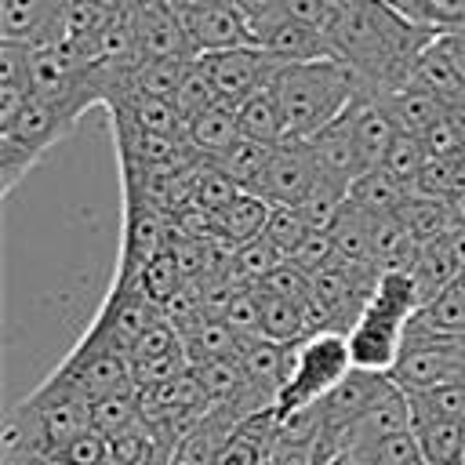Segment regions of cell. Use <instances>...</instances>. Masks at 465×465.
<instances>
[{"mask_svg": "<svg viewBox=\"0 0 465 465\" xmlns=\"http://www.w3.org/2000/svg\"><path fill=\"white\" fill-rule=\"evenodd\" d=\"M182 22H185V36H189L196 58L254 44L251 18L232 0H218V4H207V7L182 11Z\"/></svg>", "mask_w": 465, "mask_h": 465, "instance_id": "7", "label": "cell"}, {"mask_svg": "<svg viewBox=\"0 0 465 465\" xmlns=\"http://www.w3.org/2000/svg\"><path fill=\"white\" fill-rule=\"evenodd\" d=\"M185 283V276H182V269H178V258H174V251L167 247V251H160L156 258H149L145 265H142V272H138V287L145 291V298L153 302V305H167L174 294H178V287Z\"/></svg>", "mask_w": 465, "mask_h": 465, "instance_id": "32", "label": "cell"}, {"mask_svg": "<svg viewBox=\"0 0 465 465\" xmlns=\"http://www.w3.org/2000/svg\"><path fill=\"white\" fill-rule=\"evenodd\" d=\"M443 240H447V247H450L454 262H458V265L465 269V225H454V229H450V232H447Z\"/></svg>", "mask_w": 465, "mask_h": 465, "instance_id": "43", "label": "cell"}, {"mask_svg": "<svg viewBox=\"0 0 465 465\" xmlns=\"http://www.w3.org/2000/svg\"><path fill=\"white\" fill-rule=\"evenodd\" d=\"M218 102H222V94H218L214 76L207 73L203 58H189V62H185V73H182V84H178V91H174V105H178L182 120L189 124V120H196L200 113H207L211 105H218Z\"/></svg>", "mask_w": 465, "mask_h": 465, "instance_id": "27", "label": "cell"}, {"mask_svg": "<svg viewBox=\"0 0 465 465\" xmlns=\"http://www.w3.org/2000/svg\"><path fill=\"white\" fill-rule=\"evenodd\" d=\"M312 145V156H316V171H320V182L338 189L341 196H349V189L371 171L367 156L360 153L356 138H352V127H349V116L341 113L338 120H331L323 131H316L309 138Z\"/></svg>", "mask_w": 465, "mask_h": 465, "instance_id": "8", "label": "cell"}, {"mask_svg": "<svg viewBox=\"0 0 465 465\" xmlns=\"http://www.w3.org/2000/svg\"><path fill=\"white\" fill-rule=\"evenodd\" d=\"M421 458L429 465H465V425L458 421H418L414 425Z\"/></svg>", "mask_w": 465, "mask_h": 465, "instance_id": "25", "label": "cell"}, {"mask_svg": "<svg viewBox=\"0 0 465 465\" xmlns=\"http://www.w3.org/2000/svg\"><path fill=\"white\" fill-rule=\"evenodd\" d=\"M240 360H243V371H247L251 389L262 400L276 403V392H280L283 374H287V345H280L272 338H254V341L243 345Z\"/></svg>", "mask_w": 465, "mask_h": 465, "instance_id": "17", "label": "cell"}, {"mask_svg": "<svg viewBox=\"0 0 465 465\" xmlns=\"http://www.w3.org/2000/svg\"><path fill=\"white\" fill-rule=\"evenodd\" d=\"M403 225L411 229L414 243H436L454 229V214L447 207V200H429V196H407V203L400 207Z\"/></svg>", "mask_w": 465, "mask_h": 465, "instance_id": "24", "label": "cell"}, {"mask_svg": "<svg viewBox=\"0 0 465 465\" xmlns=\"http://www.w3.org/2000/svg\"><path fill=\"white\" fill-rule=\"evenodd\" d=\"M178 11H193V7H207V4H218V0H171Z\"/></svg>", "mask_w": 465, "mask_h": 465, "instance_id": "46", "label": "cell"}, {"mask_svg": "<svg viewBox=\"0 0 465 465\" xmlns=\"http://www.w3.org/2000/svg\"><path fill=\"white\" fill-rule=\"evenodd\" d=\"M338 258V247H334V236H331V229H309L305 232V240L294 247V254H291V262L294 265H302L309 276L312 272H320L323 265H331Z\"/></svg>", "mask_w": 465, "mask_h": 465, "instance_id": "38", "label": "cell"}, {"mask_svg": "<svg viewBox=\"0 0 465 465\" xmlns=\"http://www.w3.org/2000/svg\"><path fill=\"white\" fill-rule=\"evenodd\" d=\"M331 4H338V7H341V4H345V0H331Z\"/></svg>", "mask_w": 465, "mask_h": 465, "instance_id": "50", "label": "cell"}, {"mask_svg": "<svg viewBox=\"0 0 465 465\" xmlns=\"http://www.w3.org/2000/svg\"><path fill=\"white\" fill-rule=\"evenodd\" d=\"M280 262H287L265 236H254V240H247V243H240L236 251H232V262H229V276L236 280V283H243V287H258Z\"/></svg>", "mask_w": 465, "mask_h": 465, "instance_id": "31", "label": "cell"}, {"mask_svg": "<svg viewBox=\"0 0 465 465\" xmlns=\"http://www.w3.org/2000/svg\"><path fill=\"white\" fill-rule=\"evenodd\" d=\"M182 345H185L189 367H200V363H207V360L240 356V352H243L240 334H236L225 320H200L193 331L182 334Z\"/></svg>", "mask_w": 465, "mask_h": 465, "instance_id": "23", "label": "cell"}, {"mask_svg": "<svg viewBox=\"0 0 465 465\" xmlns=\"http://www.w3.org/2000/svg\"><path fill=\"white\" fill-rule=\"evenodd\" d=\"M447 207H450V214H454V225H465V193L450 196V200H447Z\"/></svg>", "mask_w": 465, "mask_h": 465, "instance_id": "45", "label": "cell"}, {"mask_svg": "<svg viewBox=\"0 0 465 465\" xmlns=\"http://www.w3.org/2000/svg\"><path fill=\"white\" fill-rule=\"evenodd\" d=\"M142 418V396H138V385H124L116 392H105L91 403V425L105 436H116L124 432L127 425H134Z\"/></svg>", "mask_w": 465, "mask_h": 465, "instance_id": "28", "label": "cell"}, {"mask_svg": "<svg viewBox=\"0 0 465 465\" xmlns=\"http://www.w3.org/2000/svg\"><path fill=\"white\" fill-rule=\"evenodd\" d=\"M236 138H240V116H236V105L225 98L185 124V142L196 149L200 160H218Z\"/></svg>", "mask_w": 465, "mask_h": 465, "instance_id": "16", "label": "cell"}, {"mask_svg": "<svg viewBox=\"0 0 465 465\" xmlns=\"http://www.w3.org/2000/svg\"><path fill=\"white\" fill-rule=\"evenodd\" d=\"M11 465H54V461H47V458H33V454H25V458H11Z\"/></svg>", "mask_w": 465, "mask_h": 465, "instance_id": "47", "label": "cell"}, {"mask_svg": "<svg viewBox=\"0 0 465 465\" xmlns=\"http://www.w3.org/2000/svg\"><path fill=\"white\" fill-rule=\"evenodd\" d=\"M411 396V414L418 421H458L465 425V381H447L436 389L407 392Z\"/></svg>", "mask_w": 465, "mask_h": 465, "instance_id": "26", "label": "cell"}, {"mask_svg": "<svg viewBox=\"0 0 465 465\" xmlns=\"http://www.w3.org/2000/svg\"><path fill=\"white\" fill-rule=\"evenodd\" d=\"M352 371L349 334L316 331L294 345H287V374L276 392V414H294L320 403L345 374Z\"/></svg>", "mask_w": 465, "mask_h": 465, "instance_id": "4", "label": "cell"}, {"mask_svg": "<svg viewBox=\"0 0 465 465\" xmlns=\"http://www.w3.org/2000/svg\"><path fill=\"white\" fill-rule=\"evenodd\" d=\"M425 163H429V153H425V145H421V138L418 134H396V142L389 145V153H385V160L378 163V167H385L392 178H400L407 189L414 185V178L425 171Z\"/></svg>", "mask_w": 465, "mask_h": 465, "instance_id": "35", "label": "cell"}, {"mask_svg": "<svg viewBox=\"0 0 465 465\" xmlns=\"http://www.w3.org/2000/svg\"><path fill=\"white\" fill-rule=\"evenodd\" d=\"M84 113H76L73 105H62L54 98L33 94L29 105L18 113L15 124L0 127V189L4 196L15 193V185L40 163V156L58 145Z\"/></svg>", "mask_w": 465, "mask_h": 465, "instance_id": "5", "label": "cell"}, {"mask_svg": "<svg viewBox=\"0 0 465 465\" xmlns=\"http://www.w3.org/2000/svg\"><path fill=\"white\" fill-rule=\"evenodd\" d=\"M69 0H0V40L33 47L58 44L65 33Z\"/></svg>", "mask_w": 465, "mask_h": 465, "instance_id": "12", "label": "cell"}, {"mask_svg": "<svg viewBox=\"0 0 465 465\" xmlns=\"http://www.w3.org/2000/svg\"><path fill=\"white\" fill-rule=\"evenodd\" d=\"M349 458H352L356 465H429V461L421 458V447H418L414 429L381 436V440H374V443H363V447L349 450Z\"/></svg>", "mask_w": 465, "mask_h": 465, "instance_id": "30", "label": "cell"}, {"mask_svg": "<svg viewBox=\"0 0 465 465\" xmlns=\"http://www.w3.org/2000/svg\"><path fill=\"white\" fill-rule=\"evenodd\" d=\"M411 320H396L385 316L378 309L360 312V320L349 327V352H352V367L360 371H381L389 374L403 352V334H407Z\"/></svg>", "mask_w": 465, "mask_h": 465, "instance_id": "11", "label": "cell"}, {"mask_svg": "<svg viewBox=\"0 0 465 465\" xmlns=\"http://www.w3.org/2000/svg\"><path fill=\"white\" fill-rule=\"evenodd\" d=\"M312 225H309V218H305V211L298 207V203H272V211H269V222H265V240L283 254V258H291L294 254V247L305 240V232H309Z\"/></svg>", "mask_w": 465, "mask_h": 465, "instance_id": "33", "label": "cell"}, {"mask_svg": "<svg viewBox=\"0 0 465 465\" xmlns=\"http://www.w3.org/2000/svg\"><path fill=\"white\" fill-rule=\"evenodd\" d=\"M222 320L240 334L243 345L254 341V338H265V334H262V305H258V291H254V287H243V291L232 298V305H229V312H225Z\"/></svg>", "mask_w": 465, "mask_h": 465, "instance_id": "37", "label": "cell"}, {"mask_svg": "<svg viewBox=\"0 0 465 465\" xmlns=\"http://www.w3.org/2000/svg\"><path fill=\"white\" fill-rule=\"evenodd\" d=\"M254 29V44L272 51L276 58L283 62H316V58H338L334 47H331V36L316 25H305L283 11L262 18V22H251Z\"/></svg>", "mask_w": 465, "mask_h": 465, "instance_id": "13", "label": "cell"}, {"mask_svg": "<svg viewBox=\"0 0 465 465\" xmlns=\"http://www.w3.org/2000/svg\"><path fill=\"white\" fill-rule=\"evenodd\" d=\"M91 429V400L62 385L58 378H44L11 414L4 425L7 458H51L62 443Z\"/></svg>", "mask_w": 465, "mask_h": 465, "instance_id": "3", "label": "cell"}, {"mask_svg": "<svg viewBox=\"0 0 465 465\" xmlns=\"http://www.w3.org/2000/svg\"><path fill=\"white\" fill-rule=\"evenodd\" d=\"M236 116H240V134L247 138H258V142H283L287 138V127H283V109H280V98H276V87L269 84L265 91L243 98L236 105Z\"/></svg>", "mask_w": 465, "mask_h": 465, "instance_id": "20", "label": "cell"}, {"mask_svg": "<svg viewBox=\"0 0 465 465\" xmlns=\"http://www.w3.org/2000/svg\"><path fill=\"white\" fill-rule=\"evenodd\" d=\"M251 22H262V18H269V15H276L280 11V0H232Z\"/></svg>", "mask_w": 465, "mask_h": 465, "instance_id": "42", "label": "cell"}, {"mask_svg": "<svg viewBox=\"0 0 465 465\" xmlns=\"http://www.w3.org/2000/svg\"><path fill=\"white\" fill-rule=\"evenodd\" d=\"M243 189L214 163V160H200L196 163V193H193V203L207 207V211H222L229 207Z\"/></svg>", "mask_w": 465, "mask_h": 465, "instance_id": "34", "label": "cell"}, {"mask_svg": "<svg viewBox=\"0 0 465 465\" xmlns=\"http://www.w3.org/2000/svg\"><path fill=\"white\" fill-rule=\"evenodd\" d=\"M287 138H312L331 120H338L356 94H363V80L341 58H316V62H287L272 80Z\"/></svg>", "mask_w": 465, "mask_h": 465, "instance_id": "2", "label": "cell"}, {"mask_svg": "<svg viewBox=\"0 0 465 465\" xmlns=\"http://www.w3.org/2000/svg\"><path fill=\"white\" fill-rule=\"evenodd\" d=\"M113 4H116L120 11H138V7H142V4H149V0H113Z\"/></svg>", "mask_w": 465, "mask_h": 465, "instance_id": "48", "label": "cell"}, {"mask_svg": "<svg viewBox=\"0 0 465 465\" xmlns=\"http://www.w3.org/2000/svg\"><path fill=\"white\" fill-rule=\"evenodd\" d=\"M327 465H356V461H352L349 454H338V458H334V461H327Z\"/></svg>", "mask_w": 465, "mask_h": 465, "instance_id": "49", "label": "cell"}, {"mask_svg": "<svg viewBox=\"0 0 465 465\" xmlns=\"http://www.w3.org/2000/svg\"><path fill=\"white\" fill-rule=\"evenodd\" d=\"M265 465H312V450H309V447H283V443H272Z\"/></svg>", "mask_w": 465, "mask_h": 465, "instance_id": "41", "label": "cell"}, {"mask_svg": "<svg viewBox=\"0 0 465 465\" xmlns=\"http://www.w3.org/2000/svg\"><path fill=\"white\" fill-rule=\"evenodd\" d=\"M429 25L443 33H465V0H425Z\"/></svg>", "mask_w": 465, "mask_h": 465, "instance_id": "40", "label": "cell"}, {"mask_svg": "<svg viewBox=\"0 0 465 465\" xmlns=\"http://www.w3.org/2000/svg\"><path fill=\"white\" fill-rule=\"evenodd\" d=\"M47 461H54V465H102V461H109V436L91 425L80 436H73L69 443H62Z\"/></svg>", "mask_w": 465, "mask_h": 465, "instance_id": "36", "label": "cell"}, {"mask_svg": "<svg viewBox=\"0 0 465 465\" xmlns=\"http://www.w3.org/2000/svg\"><path fill=\"white\" fill-rule=\"evenodd\" d=\"M131 15V29H134V51L138 62L142 58H196L193 44L185 36V22L182 11L171 0H149Z\"/></svg>", "mask_w": 465, "mask_h": 465, "instance_id": "10", "label": "cell"}, {"mask_svg": "<svg viewBox=\"0 0 465 465\" xmlns=\"http://www.w3.org/2000/svg\"><path fill=\"white\" fill-rule=\"evenodd\" d=\"M272 149L269 142H258V138H247L240 134L214 163L243 189V193H258L262 196V182H265V171H269V160H272Z\"/></svg>", "mask_w": 465, "mask_h": 465, "instance_id": "18", "label": "cell"}, {"mask_svg": "<svg viewBox=\"0 0 465 465\" xmlns=\"http://www.w3.org/2000/svg\"><path fill=\"white\" fill-rule=\"evenodd\" d=\"M381 102H385V109H389V116L396 120V127L403 131V134H425L443 113H447V102L436 94V91H429V87H421V84H407V87H396V91H385V94H378Z\"/></svg>", "mask_w": 465, "mask_h": 465, "instance_id": "15", "label": "cell"}, {"mask_svg": "<svg viewBox=\"0 0 465 465\" xmlns=\"http://www.w3.org/2000/svg\"><path fill=\"white\" fill-rule=\"evenodd\" d=\"M316 182H320V171H316L312 145L305 138L276 142L265 182H262V196L269 203H305L312 196Z\"/></svg>", "mask_w": 465, "mask_h": 465, "instance_id": "9", "label": "cell"}, {"mask_svg": "<svg viewBox=\"0 0 465 465\" xmlns=\"http://www.w3.org/2000/svg\"><path fill=\"white\" fill-rule=\"evenodd\" d=\"M411 276L421 291V305L429 298H436L443 287H450L458 276H461V265L454 262L447 240H436V243H421L418 254H414V265H411Z\"/></svg>", "mask_w": 465, "mask_h": 465, "instance_id": "22", "label": "cell"}, {"mask_svg": "<svg viewBox=\"0 0 465 465\" xmlns=\"http://www.w3.org/2000/svg\"><path fill=\"white\" fill-rule=\"evenodd\" d=\"M421 145H425V153H429V160H450V156H458V153H465V142H461V134H458V127L450 124V116L443 113L425 134H421Z\"/></svg>", "mask_w": 465, "mask_h": 465, "instance_id": "39", "label": "cell"}, {"mask_svg": "<svg viewBox=\"0 0 465 465\" xmlns=\"http://www.w3.org/2000/svg\"><path fill=\"white\" fill-rule=\"evenodd\" d=\"M418 320H425L432 331L465 338V269H461V276L450 287H443L436 298H429L418 309Z\"/></svg>", "mask_w": 465, "mask_h": 465, "instance_id": "29", "label": "cell"}, {"mask_svg": "<svg viewBox=\"0 0 465 465\" xmlns=\"http://www.w3.org/2000/svg\"><path fill=\"white\" fill-rule=\"evenodd\" d=\"M345 116H349V127H352V138H356L360 153L367 156L371 167H378V163L385 160L389 145H392L396 134H400V127H396V120L389 116L385 102H381L374 91H363V94L352 98V105L345 109Z\"/></svg>", "mask_w": 465, "mask_h": 465, "instance_id": "14", "label": "cell"}, {"mask_svg": "<svg viewBox=\"0 0 465 465\" xmlns=\"http://www.w3.org/2000/svg\"><path fill=\"white\" fill-rule=\"evenodd\" d=\"M102 465H113V461H102Z\"/></svg>", "mask_w": 465, "mask_h": 465, "instance_id": "51", "label": "cell"}, {"mask_svg": "<svg viewBox=\"0 0 465 465\" xmlns=\"http://www.w3.org/2000/svg\"><path fill=\"white\" fill-rule=\"evenodd\" d=\"M432 40L436 33L407 22L385 0H345L331 29L334 54L374 94L407 87L414 80L418 54Z\"/></svg>", "mask_w": 465, "mask_h": 465, "instance_id": "1", "label": "cell"}, {"mask_svg": "<svg viewBox=\"0 0 465 465\" xmlns=\"http://www.w3.org/2000/svg\"><path fill=\"white\" fill-rule=\"evenodd\" d=\"M269 211L272 203L258 193H240L229 207L218 211V240H225L229 247H240L254 236L265 232V222H269Z\"/></svg>", "mask_w": 465, "mask_h": 465, "instance_id": "19", "label": "cell"}, {"mask_svg": "<svg viewBox=\"0 0 465 465\" xmlns=\"http://www.w3.org/2000/svg\"><path fill=\"white\" fill-rule=\"evenodd\" d=\"M200 58H203L207 73L214 76L218 94H222L225 102H232V105H240L243 98L265 91V87L280 76V69L287 65L283 58H276L272 51H265V47H258V44H251V47H232V51H218V54H200Z\"/></svg>", "mask_w": 465, "mask_h": 465, "instance_id": "6", "label": "cell"}, {"mask_svg": "<svg viewBox=\"0 0 465 465\" xmlns=\"http://www.w3.org/2000/svg\"><path fill=\"white\" fill-rule=\"evenodd\" d=\"M447 116H450V124L458 127V134H461V142H465V98L447 102Z\"/></svg>", "mask_w": 465, "mask_h": 465, "instance_id": "44", "label": "cell"}, {"mask_svg": "<svg viewBox=\"0 0 465 465\" xmlns=\"http://www.w3.org/2000/svg\"><path fill=\"white\" fill-rule=\"evenodd\" d=\"M411 189L392 178L385 167H371L352 189H349V203H356L367 214H400V207L407 203Z\"/></svg>", "mask_w": 465, "mask_h": 465, "instance_id": "21", "label": "cell"}]
</instances>
